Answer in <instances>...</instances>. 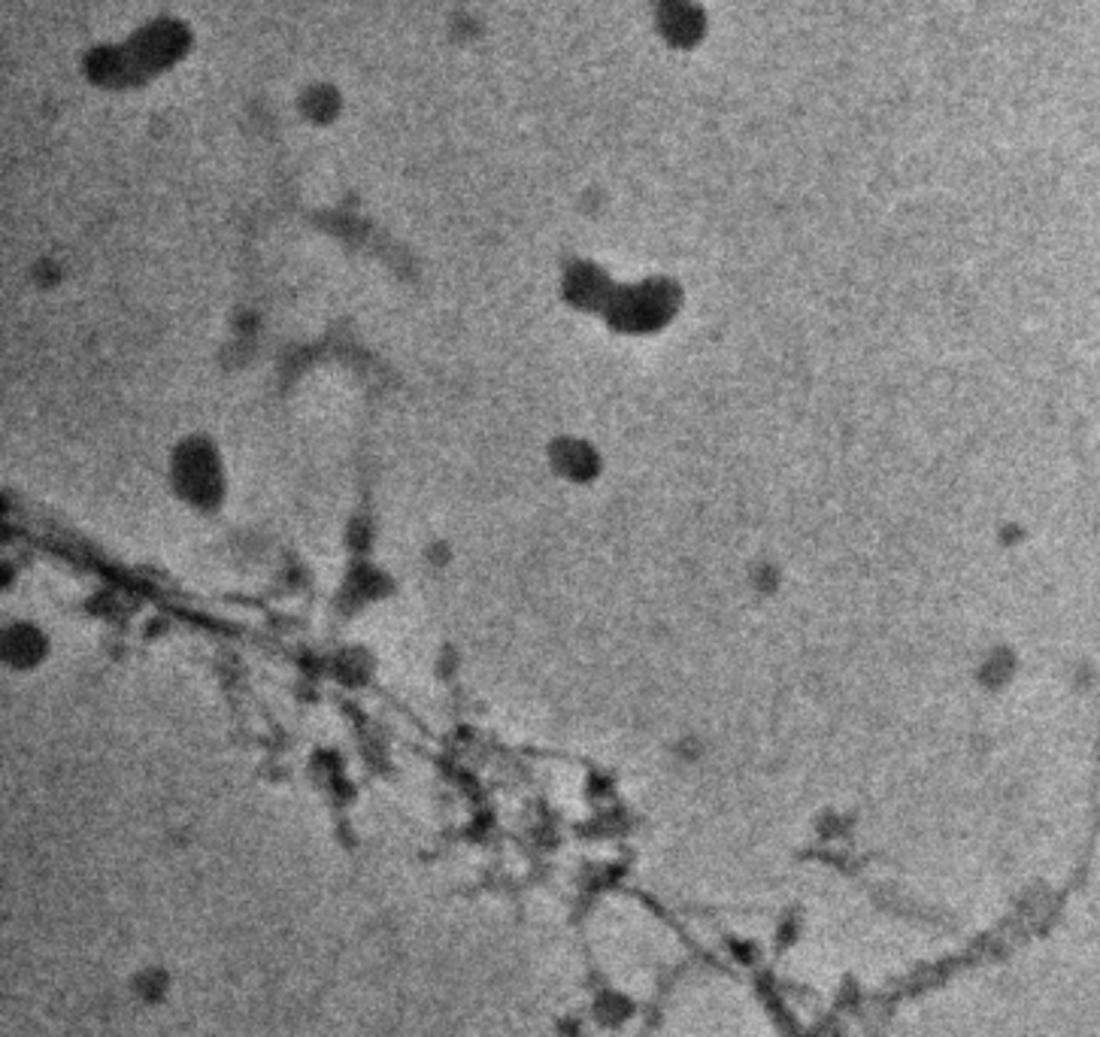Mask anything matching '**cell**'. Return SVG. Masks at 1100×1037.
Listing matches in <instances>:
<instances>
[{
	"instance_id": "7a4b0ae2",
	"label": "cell",
	"mask_w": 1100,
	"mask_h": 1037,
	"mask_svg": "<svg viewBox=\"0 0 1100 1037\" xmlns=\"http://www.w3.org/2000/svg\"><path fill=\"white\" fill-rule=\"evenodd\" d=\"M52 653V640L42 626L30 619H15L3 631V662L13 670H37Z\"/></svg>"
},
{
	"instance_id": "6da1fadb",
	"label": "cell",
	"mask_w": 1100,
	"mask_h": 1037,
	"mask_svg": "<svg viewBox=\"0 0 1100 1037\" xmlns=\"http://www.w3.org/2000/svg\"><path fill=\"white\" fill-rule=\"evenodd\" d=\"M170 489L188 510L203 516L222 510L227 501V461L222 449L203 434L176 443L170 455Z\"/></svg>"
},
{
	"instance_id": "3957f363",
	"label": "cell",
	"mask_w": 1100,
	"mask_h": 1037,
	"mask_svg": "<svg viewBox=\"0 0 1100 1037\" xmlns=\"http://www.w3.org/2000/svg\"><path fill=\"white\" fill-rule=\"evenodd\" d=\"M134 989H137V995L146 998V1001H158L161 995L168 992V974H164V971H156V967H149V971H143L140 977L134 980Z\"/></svg>"
}]
</instances>
